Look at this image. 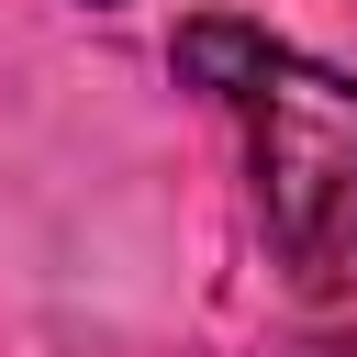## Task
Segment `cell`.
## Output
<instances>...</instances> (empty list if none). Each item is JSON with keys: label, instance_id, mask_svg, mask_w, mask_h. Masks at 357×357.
Returning <instances> with one entry per match:
<instances>
[{"label": "cell", "instance_id": "6da1fadb", "mask_svg": "<svg viewBox=\"0 0 357 357\" xmlns=\"http://www.w3.org/2000/svg\"><path fill=\"white\" fill-rule=\"evenodd\" d=\"M178 78L245 123L257 234H268L279 279L301 301H346L357 290V78L234 11L178 22Z\"/></svg>", "mask_w": 357, "mask_h": 357}]
</instances>
